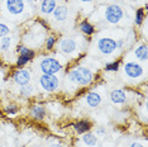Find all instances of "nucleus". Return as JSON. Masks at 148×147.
<instances>
[{"instance_id": "1", "label": "nucleus", "mask_w": 148, "mask_h": 147, "mask_svg": "<svg viewBox=\"0 0 148 147\" xmlns=\"http://www.w3.org/2000/svg\"><path fill=\"white\" fill-rule=\"evenodd\" d=\"M69 80L73 84L86 86L89 84H91L94 80V74L91 70H89L87 67L84 66H79V67L73 69L71 72L69 74Z\"/></svg>"}, {"instance_id": "2", "label": "nucleus", "mask_w": 148, "mask_h": 147, "mask_svg": "<svg viewBox=\"0 0 148 147\" xmlns=\"http://www.w3.org/2000/svg\"><path fill=\"white\" fill-rule=\"evenodd\" d=\"M104 15H105V21L108 23H110V24H118L123 19L124 12H123L122 6H119L116 4H112V5L106 6Z\"/></svg>"}, {"instance_id": "3", "label": "nucleus", "mask_w": 148, "mask_h": 147, "mask_svg": "<svg viewBox=\"0 0 148 147\" xmlns=\"http://www.w3.org/2000/svg\"><path fill=\"white\" fill-rule=\"evenodd\" d=\"M39 67H41L43 74H48V75H55L58 71L62 70V65L60 63V61H57L53 57H46L43 58L41 63H39Z\"/></svg>"}, {"instance_id": "4", "label": "nucleus", "mask_w": 148, "mask_h": 147, "mask_svg": "<svg viewBox=\"0 0 148 147\" xmlns=\"http://www.w3.org/2000/svg\"><path fill=\"white\" fill-rule=\"evenodd\" d=\"M39 85L45 91L53 93L60 88V81L56 75H48V74H43L39 78Z\"/></svg>"}, {"instance_id": "5", "label": "nucleus", "mask_w": 148, "mask_h": 147, "mask_svg": "<svg viewBox=\"0 0 148 147\" xmlns=\"http://www.w3.org/2000/svg\"><path fill=\"white\" fill-rule=\"evenodd\" d=\"M97 48H99V51L104 53V55H112L116 49V45L113 38L103 37V38H100L99 41H97Z\"/></svg>"}, {"instance_id": "6", "label": "nucleus", "mask_w": 148, "mask_h": 147, "mask_svg": "<svg viewBox=\"0 0 148 147\" xmlns=\"http://www.w3.org/2000/svg\"><path fill=\"white\" fill-rule=\"evenodd\" d=\"M6 10L13 15H21L25 10L24 0H5Z\"/></svg>"}, {"instance_id": "7", "label": "nucleus", "mask_w": 148, "mask_h": 147, "mask_svg": "<svg viewBox=\"0 0 148 147\" xmlns=\"http://www.w3.org/2000/svg\"><path fill=\"white\" fill-rule=\"evenodd\" d=\"M124 72L128 78L130 79H138L143 75V67L139 63L136 62H127L124 63Z\"/></svg>"}, {"instance_id": "8", "label": "nucleus", "mask_w": 148, "mask_h": 147, "mask_svg": "<svg viewBox=\"0 0 148 147\" xmlns=\"http://www.w3.org/2000/svg\"><path fill=\"white\" fill-rule=\"evenodd\" d=\"M18 53H19V56H18V60H16V66H18V67H23L25 63L32 61V60L34 58V56H36V52L33 51V49H31V48L25 47V46Z\"/></svg>"}, {"instance_id": "9", "label": "nucleus", "mask_w": 148, "mask_h": 147, "mask_svg": "<svg viewBox=\"0 0 148 147\" xmlns=\"http://www.w3.org/2000/svg\"><path fill=\"white\" fill-rule=\"evenodd\" d=\"M13 80H14V82L19 86L27 85V84H29V81H31V72H29L28 70H24V69L16 70V71L13 72Z\"/></svg>"}, {"instance_id": "10", "label": "nucleus", "mask_w": 148, "mask_h": 147, "mask_svg": "<svg viewBox=\"0 0 148 147\" xmlns=\"http://www.w3.org/2000/svg\"><path fill=\"white\" fill-rule=\"evenodd\" d=\"M76 48H77V43L73 38H63L60 42V49L65 55H71V53L76 51Z\"/></svg>"}, {"instance_id": "11", "label": "nucleus", "mask_w": 148, "mask_h": 147, "mask_svg": "<svg viewBox=\"0 0 148 147\" xmlns=\"http://www.w3.org/2000/svg\"><path fill=\"white\" fill-rule=\"evenodd\" d=\"M72 127L77 135H84L86 132H90V129L92 128V123L90 121H86V119H81L79 122L72 123Z\"/></svg>"}, {"instance_id": "12", "label": "nucleus", "mask_w": 148, "mask_h": 147, "mask_svg": "<svg viewBox=\"0 0 148 147\" xmlns=\"http://www.w3.org/2000/svg\"><path fill=\"white\" fill-rule=\"evenodd\" d=\"M110 99L114 104H124L127 102V94L122 89H115L110 93Z\"/></svg>"}, {"instance_id": "13", "label": "nucleus", "mask_w": 148, "mask_h": 147, "mask_svg": "<svg viewBox=\"0 0 148 147\" xmlns=\"http://www.w3.org/2000/svg\"><path fill=\"white\" fill-rule=\"evenodd\" d=\"M52 14L57 22H65L69 16V9L65 5H57Z\"/></svg>"}, {"instance_id": "14", "label": "nucleus", "mask_w": 148, "mask_h": 147, "mask_svg": "<svg viewBox=\"0 0 148 147\" xmlns=\"http://www.w3.org/2000/svg\"><path fill=\"white\" fill-rule=\"evenodd\" d=\"M46 114H47V112H46V108L43 105H41V104L32 105V108H31V115L36 119V121H42V119L46 117Z\"/></svg>"}, {"instance_id": "15", "label": "nucleus", "mask_w": 148, "mask_h": 147, "mask_svg": "<svg viewBox=\"0 0 148 147\" xmlns=\"http://www.w3.org/2000/svg\"><path fill=\"white\" fill-rule=\"evenodd\" d=\"M86 103L90 108H96V106H99L100 103H101V96L95 91H90V93H87V95H86Z\"/></svg>"}, {"instance_id": "16", "label": "nucleus", "mask_w": 148, "mask_h": 147, "mask_svg": "<svg viewBox=\"0 0 148 147\" xmlns=\"http://www.w3.org/2000/svg\"><path fill=\"white\" fill-rule=\"evenodd\" d=\"M57 6V0H42L41 3V12L43 14H52Z\"/></svg>"}, {"instance_id": "17", "label": "nucleus", "mask_w": 148, "mask_h": 147, "mask_svg": "<svg viewBox=\"0 0 148 147\" xmlns=\"http://www.w3.org/2000/svg\"><path fill=\"white\" fill-rule=\"evenodd\" d=\"M134 56L139 60V61H147V56H148V51H147V45L143 43V45H139L134 51Z\"/></svg>"}, {"instance_id": "18", "label": "nucleus", "mask_w": 148, "mask_h": 147, "mask_svg": "<svg viewBox=\"0 0 148 147\" xmlns=\"http://www.w3.org/2000/svg\"><path fill=\"white\" fill-rule=\"evenodd\" d=\"M80 31L85 36H92L95 33V27H94L89 21H82L80 23Z\"/></svg>"}, {"instance_id": "19", "label": "nucleus", "mask_w": 148, "mask_h": 147, "mask_svg": "<svg viewBox=\"0 0 148 147\" xmlns=\"http://www.w3.org/2000/svg\"><path fill=\"white\" fill-rule=\"evenodd\" d=\"M82 141H84L85 145L92 147V146L97 145V137H96V135H94V133H91V132H86V133H84Z\"/></svg>"}, {"instance_id": "20", "label": "nucleus", "mask_w": 148, "mask_h": 147, "mask_svg": "<svg viewBox=\"0 0 148 147\" xmlns=\"http://www.w3.org/2000/svg\"><path fill=\"white\" fill-rule=\"evenodd\" d=\"M33 91H34V88H33L32 84L23 85V86H21V89H19V94H21L23 98H29V96H32Z\"/></svg>"}, {"instance_id": "21", "label": "nucleus", "mask_w": 148, "mask_h": 147, "mask_svg": "<svg viewBox=\"0 0 148 147\" xmlns=\"http://www.w3.org/2000/svg\"><path fill=\"white\" fill-rule=\"evenodd\" d=\"M144 18H146V13H144V9H143V8L137 9L136 16H134V23H136V25H142L143 22H144Z\"/></svg>"}, {"instance_id": "22", "label": "nucleus", "mask_w": 148, "mask_h": 147, "mask_svg": "<svg viewBox=\"0 0 148 147\" xmlns=\"http://www.w3.org/2000/svg\"><path fill=\"white\" fill-rule=\"evenodd\" d=\"M120 63H122V61H120V60H115V61H113V62L106 63V65H105V71L116 72L118 70H119V67H120Z\"/></svg>"}, {"instance_id": "23", "label": "nucleus", "mask_w": 148, "mask_h": 147, "mask_svg": "<svg viewBox=\"0 0 148 147\" xmlns=\"http://www.w3.org/2000/svg\"><path fill=\"white\" fill-rule=\"evenodd\" d=\"M57 43V38L56 36H48L46 38V42H45V46H46V49H48V51H52L53 48H55Z\"/></svg>"}, {"instance_id": "24", "label": "nucleus", "mask_w": 148, "mask_h": 147, "mask_svg": "<svg viewBox=\"0 0 148 147\" xmlns=\"http://www.w3.org/2000/svg\"><path fill=\"white\" fill-rule=\"evenodd\" d=\"M12 46V38L9 36L4 37V38H1V43H0V49L1 51H8L9 48H10Z\"/></svg>"}, {"instance_id": "25", "label": "nucleus", "mask_w": 148, "mask_h": 147, "mask_svg": "<svg viewBox=\"0 0 148 147\" xmlns=\"http://www.w3.org/2000/svg\"><path fill=\"white\" fill-rule=\"evenodd\" d=\"M16 112H18V105L16 104H8L5 106V113L6 114L14 115V114H16Z\"/></svg>"}, {"instance_id": "26", "label": "nucleus", "mask_w": 148, "mask_h": 147, "mask_svg": "<svg viewBox=\"0 0 148 147\" xmlns=\"http://www.w3.org/2000/svg\"><path fill=\"white\" fill-rule=\"evenodd\" d=\"M10 33V29H9V27L4 24V23H0V38H4Z\"/></svg>"}, {"instance_id": "27", "label": "nucleus", "mask_w": 148, "mask_h": 147, "mask_svg": "<svg viewBox=\"0 0 148 147\" xmlns=\"http://www.w3.org/2000/svg\"><path fill=\"white\" fill-rule=\"evenodd\" d=\"M96 135H99V136H105V135H106V129L104 128V127H99V128L96 129Z\"/></svg>"}, {"instance_id": "28", "label": "nucleus", "mask_w": 148, "mask_h": 147, "mask_svg": "<svg viewBox=\"0 0 148 147\" xmlns=\"http://www.w3.org/2000/svg\"><path fill=\"white\" fill-rule=\"evenodd\" d=\"M115 45H116V48L122 49L124 46V39H118V41H115Z\"/></svg>"}, {"instance_id": "29", "label": "nucleus", "mask_w": 148, "mask_h": 147, "mask_svg": "<svg viewBox=\"0 0 148 147\" xmlns=\"http://www.w3.org/2000/svg\"><path fill=\"white\" fill-rule=\"evenodd\" d=\"M130 147H144L143 145H140V143H138V142H134L130 145Z\"/></svg>"}, {"instance_id": "30", "label": "nucleus", "mask_w": 148, "mask_h": 147, "mask_svg": "<svg viewBox=\"0 0 148 147\" xmlns=\"http://www.w3.org/2000/svg\"><path fill=\"white\" fill-rule=\"evenodd\" d=\"M34 1L36 0H24V3H28V4L32 5V6H34Z\"/></svg>"}, {"instance_id": "31", "label": "nucleus", "mask_w": 148, "mask_h": 147, "mask_svg": "<svg viewBox=\"0 0 148 147\" xmlns=\"http://www.w3.org/2000/svg\"><path fill=\"white\" fill-rule=\"evenodd\" d=\"M49 147H63V146L61 145V143H53V145H51Z\"/></svg>"}, {"instance_id": "32", "label": "nucleus", "mask_w": 148, "mask_h": 147, "mask_svg": "<svg viewBox=\"0 0 148 147\" xmlns=\"http://www.w3.org/2000/svg\"><path fill=\"white\" fill-rule=\"evenodd\" d=\"M80 1H82V3H90V1H92V0H80Z\"/></svg>"}, {"instance_id": "33", "label": "nucleus", "mask_w": 148, "mask_h": 147, "mask_svg": "<svg viewBox=\"0 0 148 147\" xmlns=\"http://www.w3.org/2000/svg\"><path fill=\"white\" fill-rule=\"evenodd\" d=\"M1 66H3V65H1V62H0V69H1Z\"/></svg>"}]
</instances>
